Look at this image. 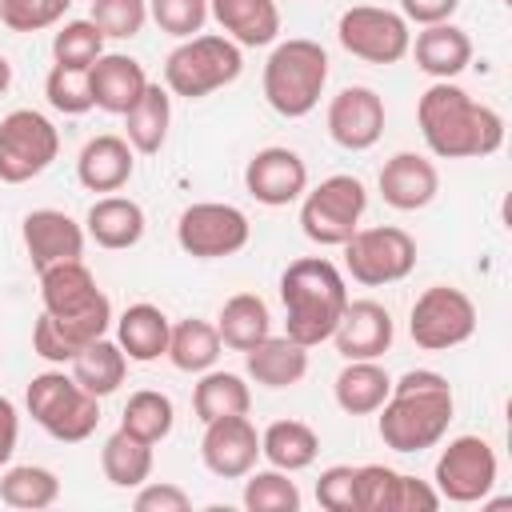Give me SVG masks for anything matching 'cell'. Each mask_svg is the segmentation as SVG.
<instances>
[{
    "instance_id": "e0dca14e",
    "label": "cell",
    "mask_w": 512,
    "mask_h": 512,
    "mask_svg": "<svg viewBox=\"0 0 512 512\" xmlns=\"http://www.w3.org/2000/svg\"><path fill=\"white\" fill-rule=\"evenodd\" d=\"M200 460L220 480H244L260 460V432L248 416H220L204 424Z\"/></svg>"
},
{
    "instance_id": "2e32d148",
    "label": "cell",
    "mask_w": 512,
    "mask_h": 512,
    "mask_svg": "<svg viewBox=\"0 0 512 512\" xmlns=\"http://www.w3.org/2000/svg\"><path fill=\"white\" fill-rule=\"evenodd\" d=\"M244 188L264 208H288L308 192V164L300 152L284 144H268L244 164Z\"/></svg>"
},
{
    "instance_id": "74e56055",
    "label": "cell",
    "mask_w": 512,
    "mask_h": 512,
    "mask_svg": "<svg viewBox=\"0 0 512 512\" xmlns=\"http://www.w3.org/2000/svg\"><path fill=\"white\" fill-rule=\"evenodd\" d=\"M172 424H176V408L156 388L132 392L128 404H124V416H120V428L132 432V436H140V440H148V444H160L172 432Z\"/></svg>"
},
{
    "instance_id": "4316f807",
    "label": "cell",
    "mask_w": 512,
    "mask_h": 512,
    "mask_svg": "<svg viewBox=\"0 0 512 512\" xmlns=\"http://www.w3.org/2000/svg\"><path fill=\"white\" fill-rule=\"evenodd\" d=\"M144 228H148L144 208L128 196H100L84 216V236H92L108 252L136 248L144 240Z\"/></svg>"
},
{
    "instance_id": "6da1fadb",
    "label": "cell",
    "mask_w": 512,
    "mask_h": 512,
    "mask_svg": "<svg viewBox=\"0 0 512 512\" xmlns=\"http://www.w3.org/2000/svg\"><path fill=\"white\" fill-rule=\"evenodd\" d=\"M416 124L428 152L440 160H476L500 152L504 144L500 112L472 100L452 80H432V88L416 104Z\"/></svg>"
},
{
    "instance_id": "52a82bcc",
    "label": "cell",
    "mask_w": 512,
    "mask_h": 512,
    "mask_svg": "<svg viewBox=\"0 0 512 512\" xmlns=\"http://www.w3.org/2000/svg\"><path fill=\"white\" fill-rule=\"evenodd\" d=\"M24 404H28V416L52 440H64V444L88 440L96 432V424H100V400L92 392H84L72 376L56 372V368L32 376V384L24 392Z\"/></svg>"
},
{
    "instance_id": "7c38bea8",
    "label": "cell",
    "mask_w": 512,
    "mask_h": 512,
    "mask_svg": "<svg viewBox=\"0 0 512 512\" xmlns=\"http://www.w3.org/2000/svg\"><path fill=\"white\" fill-rule=\"evenodd\" d=\"M336 40L344 52H352L356 60L368 64H396L408 56L412 44V28L400 12L392 8H376V4H356L344 8L336 20Z\"/></svg>"
},
{
    "instance_id": "f35d334b",
    "label": "cell",
    "mask_w": 512,
    "mask_h": 512,
    "mask_svg": "<svg viewBox=\"0 0 512 512\" xmlns=\"http://www.w3.org/2000/svg\"><path fill=\"white\" fill-rule=\"evenodd\" d=\"M244 508L248 512H300V488L280 468L248 472V480H244Z\"/></svg>"
},
{
    "instance_id": "836d02e7",
    "label": "cell",
    "mask_w": 512,
    "mask_h": 512,
    "mask_svg": "<svg viewBox=\"0 0 512 512\" xmlns=\"http://www.w3.org/2000/svg\"><path fill=\"white\" fill-rule=\"evenodd\" d=\"M248 408H252V392H248L244 376L216 372V368L200 372V380L192 388V412L200 424L220 420V416H248Z\"/></svg>"
},
{
    "instance_id": "9a60e30c",
    "label": "cell",
    "mask_w": 512,
    "mask_h": 512,
    "mask_svg": "<svg viewBox=\"0 0 512 512\" xmlns=\"http://www.w3.org/2000/svg\"><path fill=\"white\" fill-rule=\"evenodd\" d=\"M440 508V492L428 480L404 476L388 464L356 468V512H432Z\"/></svg>"
},
{
    "instance_id": "484cf974",
    "label": "cell",
    "mask_w": 512,
    "mask_h": 512,
    "mask_svg": "<svg viewBox=\"0 0 512 512\" xmlns=\"http://www.w3.org/2000/svg\"><path fill=\"white\" fill-rule=\"evenodd\" d=\"M244 372L260 388H292L308 376V348L296 344L292 336H264L244 352Z\"/></svg>"
},
{
    "instance_id": "8fae6325",
    "label": "cell",
    "mask_w": 512,
    "mask_h": 512,
    "mask_svg": "<svg viewBox=\"0 0 512 512\" xmlns=\"http://www.w3.org/2000/svg\"><path fill=\"white\" fill-rule=\"evenodd\" d=\"M476 332V304L468 292L452 284H432L416 296L408 312V336L424 352H448Z\"/></svg>"
},
{
    "instance_id": "8d00e7d4",
    "label": "cell",
    "mask_w": 512,
    "mask_h": 512,
    "mask_svg": "<svg viewBox=\"0 0 512 512\" xmlns=\"http://www.w3.org/2000/svg\"><path fill=\"white\" fill-rule=\"evenodd\" d=\"M56 496H60V480L44 464H16V468H8L0 476V500L8 508L40 512V508H52Z\"/></svg>"
},
{
    "instance_id": "b9f144b4",
    "label": "cell",
    "mask_w": 512,
    "mask_h": 512,
    "mask_svg": "<svg viewBox=\"0 0 512 512\" xmlns=\"http://www.w3.org/2000/svg\"><path fill=\"white\" fill-rule=\"evenodd\" d=\"M44 96L56 112L64 116H84L92 108V92H88V68H64L52 64L48 80H44Z\"/></svg>"
},
{
    "instance_id": "7a4b0ae2",
    "label": "cell",
    "mask_w": 512,
    "mask_h": 512,
    "mask_svg": "<svg viewBox=\"0 0 512 512\" xmlns=\"http://www.w3.org/2000/svg\"><path fill=\"white\" fill-rule=\"evenodd\" d=\"M376 432L392 452H424L436 448L452 424L456 400L452 384L432 368H412L392 380L388 400L376 408Z\"/></svg>"
},
{
    "instance_id": "1f68e13d",
    "label": "cell",
    "mask_w": 512,
    "mask_h": 512,
    "mask_svg": "<svg viewBox=\"0 0 512 512\" xmlns=\"http://www.w3.org/2000/svg\"><path fill=\"white\" fill-rule=\"evenodd\" d=\"M336 392V404L348 412V416H372L388 392H392V376L376 364V360H348L332 384Z\"/></svg>"
},
{
    "instance_id": "ffe728a7",
    "label": "cell",
    "mask_w": 512,
    "mask_h": 512,
    "mask_svg": "<svg viewBox=\"0 0 512 512\" xmlns=\"http://www.w3.org/2000/svg\"><path fill=\"white\" fill-rule=\"evenodd\" d=\"M376 188L384 196L388 208L396 212H416V208H428L440 192V172L428 156L420 152H396L384 160L380 176H376Z\"/></svg>"
},
{
    "instance_id": "7402d4cb",
    "label": "cell",
    "mask_w": 512,
    "mask_h": 512,
    "mask_svg": "<svg viewBox=\"0 0 512 512\" xmlns=\"http://www.w3.org/2000/svg\"><path fill=\"white\" fill-rule=\"evenodd\" d=\"M148 88V72L140 60L124 56V52H104L96 64H88V92H92V108L124 116L140 92Z\"/></svg>"
},
{
    "instance_id": "4dcf8cb0",
    "label": "cell",
    "mask_w": 512,
    "mask_h": 512,
    "mask_svg": "<svg viewBox=\"0 0 512 512\" xmlns=\"http://www.w3.org/2000/svg\"><path fill=\"white\" fill-rule=\"evenodd\" d=\"M216 332H220L224 348L248 352L252 344H260L272 332V312L256 292H236L224 300V308L216 316Z\"/></svg>"
},
{
    "instance_id": "ee69618b",
    "label": "cell",
    "mask_w": 512,
    "mask_h": 512,
    "mask_svg": "<svg viewBox=\"0 0 512 512\" xmlns=\"http://www.w3.org/2000/svg\"><path fill=\"white\" fill-rule=\"evenodd\" d=\"M148 16L156 20L160 32L168 36H196L208 20V0H148Z\"/></svg>"
},
{
    "instance_id": "f6af8a7d",
    "label": "cell",
    "mask_w": 512,
    "mask_h": 512,
    "mask_svg": "<svg viewBox=\"0 0 512 512\" xmlns=\"http://www.w3.org/2000/svg\"><path fill=\"white\" fill-rule=\"evenodd\" d=\"M316 504L328 512H356V468L332 464L316 480Z\"/></svg>"
},
{
    "instance_id": "f1b7e54d",
    "label": "cell",
    "mask_w": 512,
    "mask_h": 512,
    "mask_svg": "<svg viewBox=\"0 0 512 512\" xmlns=\"http://www.w3.org/2000/svg\"><path fill=\"white\" fill-rule=\"evenodd\" d=\"M168 124H172V96H168V88H160V84L148 80V88L140 92V100L124 112V140L132 144V152L152 156V152L164 148Z\"/></svg>"
},
{
    "instance_id": "f546056e",
    "label": "cell",
    "mask_w": 512,
    "mask_h": 512,
    "mask_svg": "<svg viewBox=\"0 0 512 512\" xmlns=\"http://www.w3.org/2000/svg\"><path fill=\"white\" fill-rule=\"evenodd\" d=\"M124 376H128V356H124V348H120L116 340H108V336L84 344V348L72 356V380H76L84 392H92L96 400L112 396V392L124 384Z\"/></svg>"
},
{
    "instance_id": "3957f363",
    "label": "cell",
    "mask_w": 512,
    "mask_h": 512,
    "mask_svg": "<svg viewBox=\"0 0 512 512\" xmlns=\"http://www.w3.org/2000/svg\"><path fill=\"white\" fill-rule=\"evenodd\" d=\"M280 304H284V336H292L304 348H316L332 340L348 308V284L332 260L300 256L280 272Z\"/></svg>"
},
{
    "instance_id": "d6a6232c",
    "label": "cell",
    "mask_w": 512,
    "mask_h": 512,
    "mask_svg": "<svg viewBox=\"0 0 512 512\" xmlns=\"http://www.w3.org/2000/svg\"><path fill=\"white\" fill-rule=\"evenodd\" d=\"M260 456L280 472H300L320 456V436L304 420H272L260 432Z\"/></svg>"
},
{
    "instance_id": "603a6c76",
    "label": "cell",
    "mask_w": 512,
    "mask_h": 512,
    "mask_svg": "<svg viewBox=\"0 0 512 512\" xmlns=\"http://www.w3.org/2000/svg\"><path fill=\"white\" fill-rule=\"evenodd\" d=\"M408 52L416 56V68L432 80H452L472 64V36L444 20V24H424L416 32V40L408 44Z\"/></svg>"
},
{
    "instance_id": "ba28073f",
    "label": "cell",
    "mask_w": 512,
    "mask_h": 512,
    "mask_svg": "<svg viewBox=\"0 0 512 512\" xmlns=\"http://www.w3.org/2000/svg\"><path fill=\"white\" fill-rule=\"evenodd\" d=\"M368 208V188L360 176H348V172H336V176H324L312 192H304V204H300V228L312 244L320 248H340L356 228H360V216Z\"/></svg>"
},
{
    "instance_id": "ac0fdd59",
    "label": "cell",
    "mask_w": 512,
    "mask_h": 512,
    "mask_svg": "<svg viewBox=\"0 0 512 512\" xmlns=\"http://www.w3.org/2000/svg\"><path fill=\"white\" fill-rule=\"evenodd\" d=\"M328 136L344 152H368L384 136V100L368 84H348L328 104Z\"/></svg>"
},
{
    "instance_id": "44dd1931",
    "label": "cell",
    "mask_w": 512,
    "mask_h": 512,
    "mask_svg": "<svg viewBox=\"0 0 512 512\" xmlns=\"http://www.w3.org/2000/svg\"><path fill=\"white\" fill-rule=\"evenodd\" d=\"M392 336H396L392 312L376 300H348V308L332 332L336 352L344 360H380L392 348Z\"/></svg>"
},
{
    "instance_id": "8992f818",
    "label": "cell",
    "mask_w": 512,
    "mask_h": 512,
    "mask_svg": "<svg viewBox=\"0 0 512 512\" xmlns=\"http://www.w3.org/2000/svg\"><path fill=\"white\" fill-rule=\"evenodd\" d=\"M240 72H244L240 44H232L220 32H196V36L180 40L168 52V60H164V88L172 96L200 100V96H212L216 88L232 84Z\"/></svg>"
},
{
    "instance_id": "9c48e42d",
    "label": "cell",
    "mask_w": 512,
    "mask_h": 512,
    "mask_svg": "<svg viewBox=\"0 0 512 512\" xmlns=\"http://www.w3.org/2000/svg\"><path fill=\"white\" fill-rule=\"evenodd\" d=\"M344 268L356 284L364 288H380V284H396L416 268V240L396 228V224H372V228H356L344 244Z\"/></svg>"
},
{
    "instance_id": "277c9868",
    "label": "cell",
    "mask_w": 512,
    "mask_h": 512,
    "mask_svg": "<svg viewBox=\"0 0 512 512\" xmlns=\"http://www.w3.org/2000/svg\"><path fill=\"white\" fill-rule=\"evenodd\" d=\"M40 300H44L48 320L56 324V332L68 340L72 352L108 336V328H112V300L100 292V284L84 260H60V264L44 268Z\"/></svg>"
},
{
    "instance_id": "5bb4252c",
    "label": "cell",
    "mask_w": 512,
    "mask_h": 512,
    "mask_svg": "<svg viewBox=\"0 0 512 512\" xmlns=\"http://www.w3.org/2000/svg\"><path fill=\"white\" fill-rule=\"evenodd\" d=\"M432 488L440 492V500L452 504H476L488 500L492 484H496V452L484 436H456L448 440V448L436 456V472H432Z\"/></svg>"
},
{
    "instance_id": "d6986e66",
    "label": "cell",
    "mask_w": 512,
    "mask_h": 512,
    "mask_svg": "<svg viewBox=\"0 0 512 512\" xmlns=\"http://www.w3.org/2000/svg\"><path fill=\"white\" fill-rule=\"evenodd\" d=\"M20 236H24V252L36 272H44L60 260H80V252H84V228L60 208L28 212L20 224Z\"/></svg>"
},
{
    "instance_id": "e575fe53",
    "label": "cell",
    "mask_w": 512,
    "mask_h": 512,
    "mask_svg": "<svg viewBox=\"0 0 512 512\" xmlns=\"http://www.w3.org/2000/svg\"><path fill=\"white\" fill-rule=\"evenodd\" d=\"M220 332L216 324L200 320V316H188V320H176L172 332H168V360L172 368L180 372H208L216 360H220Z\"/></svg>"
},
{
    "instance_id": "7dc6e473",
    "label": "cell",
    "mask_w": 512,
    "mask_h": 512,
    "mask_svg": "<svg viewBox=\"0 0 512 512\" xmlns=\"http://www.w3.org/2000/svg\"><path fill=\"white\" fill-rule=\"evenodd\" d=\"M460 8V0H400V16L408 24H444L452 20V12Z\"/></svg>"
},
{
    "instance_id": "4fadbf2b",
    "label": "cell",
    "mask_w": 512,
    "mask_h": 512,
    "mask_svg": "<svg viewBox=\"0 0 512 512\" xmlns=\"http://www.w3.org/2000/svg\"><path fill=\"white\" fill-rule=\"evenodd\" d=\"M248 236H252L248 216L236 204H220V200L188 204L176 220V244L196 260L236 256L248 244Z\"/></svg>"
},
{
    "instance_id": "681fc988",
    "label": "cell",
    "mask_w": 512,
    "mask_h": 512,
    "mask_svg": "<svg viewBox=\"0 0 512 512\" xmlns=\"http://www.w3.org/2000/svg\"><path fill=\"white\" fill-rule=\"evenodd\" d=\"M8 84H12V64H8L4 56H0V96L8 92Z\"/></svg>"
},
{
    "instance_id": "7bdbcfd3",
    "label": "cell",
    "mask_w": 512,
    "mask_h": 512,
    "mask_svg": "<svg viewBox=\"0 0 512 512\" xmlns=\"http://www.w3.org/2000/svg\"><path fill=\"white\" fill-rule=\"evenodd\" d=\"M72 0H0V24L8 32H44L64 20Z\"/></svg>"
},
{
    "instance_id": "60d3db41",
    "label": "cell",
    "mask_w": 512,
    "mask_h": 512,
    "mask_svg": "<svg viewBox=\"0 0 512 512\" xmlns=\"http://www.w3.org/2000/svg\"><path fill=\"white\" fill-rule=\"evenodd\" d=\"M88 20L104 32V40H132L148 20V0H92Z\"/></svg>"
},
{
    "instance_id": "c3c4849f",
    "label": "cell",
    "mask_w": 512,
    "mask_h": 512,
    "mask_svg": "<svg viewBox=\"0 0 512 512\" xmlns=\"http://www.w3.org/2000/svg\"><path fill=\"white\" fill-rule=\"evenodd\" d=\"M16 440H20V412L8 396H0V468L12 460Z\"/></svg>"
},
{
    "instance_id": "d590c367",
    "label": "cell",
    "mask_w": 512,
    "mask_h": 512,
    "mask_svg": "<svg viewBox=\"0 0 512 512\" xmlns=\"http://www.w3.org/2000/svg\"><path fill=\"white\" fill-rule=\"evenodd\" d=\"M100 468L112 488H140L152 476V444L116 428L100 448Z\"/></svg>"
},
{
    "instance_id": "5b68a950",
    "label": "cell",
    "mask_w": 512,
    "mask_h": 512,
    "mask_svg": "<svg viewBox=\"0 0 512 512\" xmlns=\"http://www.w3.org/2000/svg\"><path fill=\"white\" fill-rule=\"evenodd\" d=\"M328 84V52L316 40H280L264 60V100L276 116L300 120L308 116Z\"/></svg>"
},
{
    "instance_id": "30bf717a",
    "label": "cell",
    "mask_w": 512,
    "mask_h": 512,
    "mask_svg": "<svg viewBox=\"0 0 512 512\" xmlns=\"http://www.w3.org/2000/svg\"><path fill=\"white\" fill-rule=\"evenodd\" d=\"M60 156V132L36 108H16L0 120V180L28 184L32 176L48 172Z\"/></svg>"
},
{
    "instance_id": "bcb514c9",
    "label": "cell",
    "mask_w": 512,
    "mask_h": 512,
    "mask_svg": "<svg viewBox=\"0 0 512 512\" xmlns=\"http://www.w3.org/2000/svg\"><path fill=\"white\" fill-rule=\"evenodd\" d=\"M132 508H136V512H188L192 500H188L184 488H176V484H168V480H156V484L144 480L140 492H136V500H132Z\"/></svg>"
},
{
    "instance_id": "cb8c5ba5",
    "label": "cell",
    "mask_w": 512,
    "mask_h": 512,
    "mask_svg": "<svg viewBox=\"0 0 512 512\" xmlns=\"http://www.w3.org/2000/svg\"><path fill=\"white\" fill-rule=\"evenodd\" d=\"M136 172V160H132V144L124 136H92L80 156H76V180L88 188V192H120Z\"/></svg>"
},
{
    "instance_id": "d4e9b609",
    "label": "cell",
    "mask_w": 512,
    "mask_h": 512,
    "mask_svg": "<svg viewBox=\"0 0 512 512\" xmlns=\"http://www.w3.org/2000/svg\"><path fill=\"white\" fill-rule=\"evenodd\" d=\"M208 16L240 48H264L280 36L276 0H208Z\"/></svg>"
},
{
    "instance_id": "83f0119b",
    "label": "cell",
    "mask_w": 512,
    "mask_h": 512,
    "mask_svg": "<svg viewBox=\"0 0 512 512\" xmlns=\"http://www.w3.org/2000/svg\"><path fill=\"white\" fill-rule=\"evenodd\" d=\"M168 332H172V324H168V316L156 308V304H128L124 312H120V320H116V344L124 348V356L128 360H136V364H152V360H160L164 352H168Z\"/></svg>"
},
{
    "instance_id": "ab89813d",
    "label": "cell",
    "mask_w": 512,
    "mask_h": 512,
    "mask_svg": "<svg viewBox=\"0 0 512 512\" xmlns=\"http://www.w3.org/2000/svg\"><path fill=\"white\" fill-rule=\"evenodd\" d=\"M104 56V32L92 20H68L52 36V60L64 68H88Z\"/></svg>"
}]
</instances>
